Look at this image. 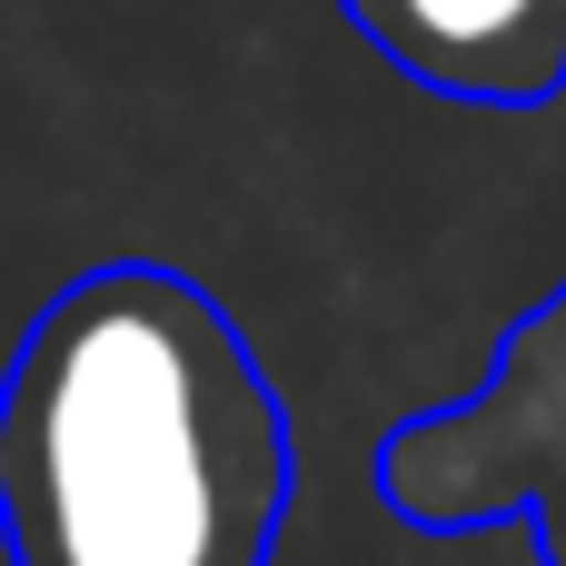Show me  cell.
<instances>
[{
	"label": "cell",
	"instance_id": "obj_3",
	"mask_svg": "<svg viewBox=\"0 0 566 566\" xmlns=\"http://www.w3.org/2000/svg\"><path fill=\"white\" fill-rule=\"evenodd\" d=\"M418 90L468 109H547L566 90V0H338Z\"/></svg>",
	"mask_w": 566,
	"mask_h": 566
},
{
	"label": "cell",
	"instance_id": "obj_2",
	"mask_svg": "<svg viewBox=\"0 0 566 566\" xmlns=\"http://www.w3.org/2000/svg\"><path fill=\"white\" fill-rule=\"evenodd\" d=\"M378 497L418 537L527 527L537 557L566 566V279L497 338L488 378L428 418L378 438Z\"/></svg>",
	"mask_w": 566,
	"mask_h": 566
},
{
	"label": "cell",
	"instance_id": "obj_1",
	"mask_svg": "<svg viewBox=\"0 0 566 566\" xmlns=\"http://www.w3.org/2000/svg\"><path fill=\"white\" fill-rule=\"evenodd\" d=\"M289 478L259 348L159 259L80 269L0 368L10 566H269Z\"/></svg>",
	"mask_w": 566,
	"mask_h": 566
}]
</instances>
